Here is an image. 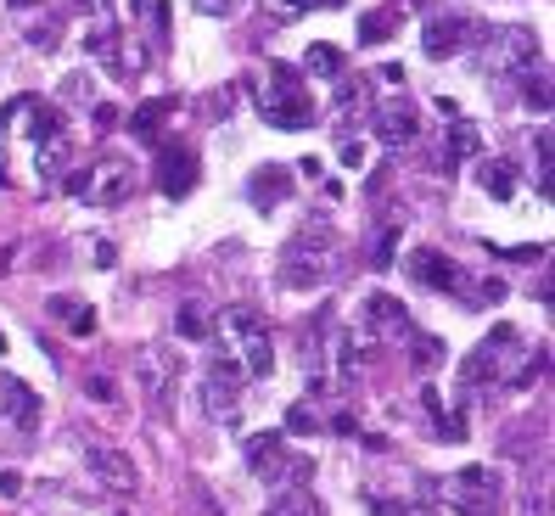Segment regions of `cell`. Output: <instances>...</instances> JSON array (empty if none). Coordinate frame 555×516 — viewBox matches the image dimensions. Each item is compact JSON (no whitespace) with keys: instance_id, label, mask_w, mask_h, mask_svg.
I'll list each match as a JSON object with an SVG mask.
<instances>
[{"instance_id":"1","label":"cell","mask_w":555,"mask_h":516,"mask_svg":"<svg viewBox=\"0 0 555 516\" xmlns=\"http://www.w3.org/2000/svg\"><path fill=\"white\" fill-rule=\"evenodd\" d=\"M258 113L270 129H309L314 124V101H309V85L286 62H270L258 73Z\"/></svg>"},{"instance_id":"2","label":"cell","mask_w":555,"mask_h":516,"mask_svg":"<svg viewBox=\"0 0 555 516\" xmlns=\"http://www.w3.org/2000/svg\"><path fill=\"white\" fill-rule=\"evenodd\" d=\"M214 331L225 337L219 348H230V354H236V365H242L247 376H270V371H275L270 326H264V315H258V309L236 303V309H225V315H219V326H214Z\"/></svg>"},{"instance_id":"3","label":"cell","mask_w":555,"mask_h":516,"mask_svg":"<svg viewBox=\"0 0 555 516\" xmlns=\"http://www.w3.org/2000/svg\"><path fill=\"white\" fill-rule=\"evenodd\" d=\"M68 191L90 208H118V202L135 197V163L129 158H96L90 169H79L68 180Z\"/></svg>"},{"instance_id":"4","label":"cell","mask_w":555,"mask_h":516,"mask_svg":"<svg viewBox=\"0 0 555 516\" xmlns=\"http://www.w3.org/2000/svg\"><path fill=\"white\" fill-rule=\"evenodd\" d=\"M331 247H337V230L326 219H314V230H303L298 242L286 247V264H281V281L286 287H320L331 270Z\"/></svg>"},{"instance_id":"5","label":"cell","mask_w":555,"mask_h":516,"mask_svg":"<svg viewBox=\"0 0 555 516\" xmlns=\"http://www.w3.org/2000/svg\"><path fill=\"white\" fill-rule=\"evenodd\" d=\"M539 62V34L533 29H483V73L494 79H522Z\"/></svg>"},{"instance_id":"6","label":"cell","mask_w":555,"mask_h":516,"mask_svg":"<svg viewBox=\"0 0 555 516\" xmlns=\"http://www.w3.org/2000/svg\"><path fill=\"white\" fill-rule=\"evenodd\" d=\"M438 494H443V505H455L460 516H494L499 511V477L488 472V466H466V472H455Z\"/></svg>"},{"instance_id":"7","label":"cell","mask_w":555,"mask_h":516,"mask_svg":"<svg viewBox=\"0 0 555 516\" xmlns=\"http://www.w3.org/2000/svg\"><path fill=\"white\" fill-rule=\"evenodd\" d=\"M247 472L264 477V483H298L314 466L286 455V432H258V438H247Z\"/></svg>"},{"instance_id":"8","label":"cell","mask_w":555,"mask_h":516,"mask_svg":"<svg viewBox=\"0 0 555 516\" xmlns=\"http://www.w3.org/2000/svg\"><path fill=\"white\" fill-rule=\"evenodd\" d=\"M399 337H410V315H404V303L387 298V292H370L365 309H359V343L382 348V343H399Z\"/></svg>"},{"instance_id":"9","label":"cell","mask_w":555,"mask_h":516,"mask_svg":"<svg viewBox=\"0 0 555 516\" xmlns=\"http://www.w3.org/2000/svg\"><path fill=\"white\" fill-rule=\"evenodd\" d=\"M85 466L101 488L113 494H135L141 488V466L129 460V449H113V444H85Z\"/></svg>"},{"instance_id":"10","label":"cell","mask_w":555,"mask_h":516,"mask_svg":"<svg viewBox=\"0 0 555 516\" xmlns=\"http://www.w3.org/2000/svg\"><path fill=\"white\" fill-rule=\"evenodd\" d=\"M135 382L152 404H169V393L180 387V354L174 348H141L135 354Z\"/></svg>"},{"instance_id":"11","label":"cell","mask_w":555,"mask_h":516,"mask_svg":"<svg viewBox=\"0 0 555 516\" xmlns=\"http://www.w3.org/2000/svg\"><path fill=\"white\" fill-rule=\"evenodd\" d=\"M471 40H483L477 23H466V17H432L427 34H421V51H427L432 62H443V57H460Z\"/></svg>"},{"instance_id":"12","label":"cell","mask_w":555,"mask_h":516,"mask_svg":"<svg viewBox=\"0 0 555 516\" xmlns=\"http://www.w3.org/2000/svg\"><path fill=\"white\" fill-rule=\"evenodd\" d=\"M516 343H522V337H516V326H499L488 343H477V354L466 359V387H477L483 376H488V382H499V371H505V359L516 354Z\"/></svg>"},{"instance_id":"13","label":"cell","mask_w":555,"mask_h":516,"mask_svg":"<svg viewBox=\"0 0 555 516\" xmlns=\"http://www.w3.org/2000/svg\"><path fill=\"white\" fill-rule=\"evenodd\" d=\"M370 124H376V141L382 146H410L415 135H421V113H415L410 101H382L376 113H370Z\"/></svg>"},{"instance_id":"14","label":"cell","mask_w":555,"mask_h":516,"mask_svg":"<svg viewBox=\"0 0 555 516\" xmlns=\"http://www.w3.org/2000/svg\"><path fill=\"white\" fill-rule=\"evenodd\" d=\"M191 186H197V152L191 146H163V158H157V191L163 197H185Z\"/></svg>"},{"instance_id":"15","label":"cell","mask_w":555,"mask_h":516,"mask_svg":"<svg viewBox=\"0 0 555 516\" xmlns=\"http://www.w3.org/2000/svg\"><path fill=\"white\" fill-rule=\"evenodd\" d=\"M0 421L6 427H17V432H34L40 427V393H34L29 382H0Z\"/></svg>"},{"instance_id":"16","label":"cell","mask_w":555,"mask_h":516,"mask_svg":"<svg viewBox=\"0 0 555 516\" xmlns=\"http://www.w3.org/2000/svg\"><path fill=\"white\" fill-rule=\"evenodd\" d=\"M410 275L421 281V287H432V292H449V298H455V292H460V281H466V270H460L455 258L432 253V247H421V253L410 258Z\"/></svg>"},{"instance_id":"17","label":"cell","mask_w":555,"mask_h":516,"mask_svg":"<svg viewBox=\"0 0 555 516\" xmlns=\"http://www.w3.org/2000/svg\"><path fill=\"white\" fill-rule=\"evenodd\" d=\"M286 197H292V169H286V163H264V169L247 180V202H253V208H281Z\"/></svg>"},{"instance_id":"18","label":"cell","mask_w":555,"mask_h":516,"mask_svg":"<svg viewBox=\"0 0 555 516\" xmlns=\"http://www.w3.org/2000/svg\"><path fill=\"white\" fill-rule=\"evenodd\" d=\"M73 163V135L62 129V135H51V141H34V169H40V180L51 186V180H62Z\"/></svg>"},{"instance_id":"19","label":"cell","mask_w":555,"mask_h":516,"mask_svg":"<svg viewBox=\"0 0 555 516\" xmlns=\"http://www.w3.org/2000/svg\"><path fill=\"white\" fill-rule=\"evenodd\" d=\"M236 404H242V382L202 376V410H208L214 421H236Z\"/></svg>"},{"instance_id":"20","label":"cell","mask_w":555,"mask_h":516,"mask_svg":"<svg viewBox=\"0 0 555 516\" xmlns=\"http://www.w3.org/2000/svg\"><path fill=\"white\" fill-rule=\"evenodd\" d=\"M163 118H174V96L141 101V107L129 113V135H135V141H157V129H163Z\"/></svg>"},{"instance_id":"21","label":"cell","mask_w":555,"mask_h":516,"mask_svg":"<svg viewBox=\"0 0 555 516\" xmlns=\"http://www.w3.org/2000/svg\"><path fill=\"white\" fill-rule=\"evenodd\" d=\"M399 23H404V6H376V12L359 17V40H365V45H387L393 34H399Z\"/></svg>"},{"instance_id":"22","label":"cell","mask_w":555,"mask_h":516,"mask_svg":"<svg viewBox=\"0 0 555 516\" xmlns=\"http://www.w3.org/2000/svg\"><path fill=\"white\" fill-rule=\"evenodd\" d=\"M477 152H483V135H477V124L455 118V124H449V146H443V174L455 169L460 158H477Z\"/></svg>"},{"instance_id":"23","label":"cell","mask_w":555,"mask_h":516,"mask_svg":"<svg viewBox=\"0 0 555 516\" xmlns=\"http://www.w3.org/2000/svg\"><path fill=\"white\" fill-rule=\"evenodd\" d=\"M455 298L466 303V309H488V303H499V298H505V281H499V275H466Z\"/></svg>"},{"instance_id":"24","label":"cell","mask_w":555,"mask_h":516,"mask_svg":"<svg viewBox=\"0 0 555 516\" xmlns=\"http://www.w3.org/2000/svg\"><path fill=\"white\" fill-rule=\"evenodd\" d=\"M342 68H348V57L326 40L309 45V57H303V73H309V79H342Z\"/></svg>"},{"instance_id":"25","label":"cell","mask_w":555,"mask_h":516,"mask_svg":"<svg viewBox=\"0 0 555 516\" xmlns=\"http://www.w3.org/2000/svg\"><path fill=\"white\" fill-rule=\"evenodd\" d=\"M477 180H483V191H488V197H499V202L516 197V163H505V158H488Z\"/></svg>"},{"instance_id":"26","label":"cell","mask_w":555,"mask_h":516,"mask_svg":"<svg viewBox=\"0 0 555 516\" xmlns=\"http://www.w3.org/2000/svg\"><path fill=\"white\" fill-rule=\"evenodd\" d=\"M51 315L68 320L73 337H90V331H96V309H90V303H79V298H51Z\"/></svg>"},{"instance_id":"27","label":"cell","mask_w":555,"mask_h":516,"mask_svg":"<svg viewBox=\"0 0 555 516\" xmlns=\"http://www.w3.org/2000/svg\"><path fill=\"white\" fill-rule=\"evenodd\" d=\"M399 242H404V225H382V236L370 247V264H376V270H393V264H399Z\"/></svg>"},{"instance_id":"28","label":"cell","mask_w":555,"mask_h":516,"mask_svg":"<svg viewBox=\"0 0 555 516\" xmlns=\"http://www.w3.org/2000/svg\"><path fill=\"white\" fill-rule=\"evenodd\" d=\"M174 326H180V337H191V343H202V337L214 331V315H208L202 303H185V309H180V320H174Z\"/></svg>"},{"instance_id":"29","label":"cell","mask_w":555,"mask_h":516,"mask_svg":"<svg viewBox=\"0 0 555 516\" xmlns=\"http://www.w3.org/2000/svg\"><path fill=\"white\" fill-rule=\"evenodd\" d=\"M85 51H90V57H101V62H107V57H113V51H118V29H113V23H107V17H101V23H90V29H85Z\"/></svg>"},{"instance_id":"30","label":"cell","mask_w":555,"mask_h":516,"mask_svg":"<svg viewBox=\"0 0 555 516\" xmlns=\"http://www.w3.org/2000/svg\"><path fill=\"white\" fill-rule=\"evenodd\" d=\"M29 118H34V141H51V135H62V113H57V107H51V101H34V107H29Z\"/></svg>"},{"instance_id":"31","label":"cell","mask_w":555,"mask_h":516,"mask_svg":"<svg viewBox=\"0 0 555 516\" xmlns=\"http://www.w3.org/2000/svg\"><path fill=\"white\" fill-rule=\"evenodd\" d=\"M314 6H342V0H264V12H270L275 23H292V17L314 12Z\"/></svg>"},{"instance_id":"32","label":"cell","mask_w":555,"mask_h":516,"mask_svg":"<svg viewBox=\"0 0 555 516\" xmlns=\"http://www.w3.org/2000/svg\"><path fill=\"white\" fill-rule=\"evenodd\" d=\"M410 337H415V354H410V365H415V371H432V365L443 359V343H438V337H427V331H410Z\"/></svg>"},{"instance_id":"33","label":"cell","mask_w":555,"mask_h":516,"mask_svg":"<svg viewBox=\"0 0 555 516\" xmlns=\"http://www.w3.org/2000/svg\"><path fill=\"white\" fill-rule=\"evenodd\" d=\"M354 113H370L365 79H354V85H342V90H337V118H354Z\"/></svg>"},{"instance_id":"34","label":"cell","mask_w":555,"mask_h":516,"mask_svg":"<svg viewBox=\"0 0 555 516\" xmlns=\"http://www.w3.org/2000/svg\"><path fill=\"white\" fill-rule=\"evenodd\" d=\"M264 516H320V511L309 505V494H281V500H275Z\"/></svg>"},{"instance_id":"35","label":"cell","mask_w":555,"mask_h":516,"mask_svg":"<svg viewBox=\"0 0 555 516\" xmlns=\"http://www.w3.org/2000/svg\"><path fill=\"white\" fill-rule=\"evenodd\" d=\"M62 101H96V79L90 73H68L62 79Z\"/></svg>"},{"instance_id":"36","label":"cell","mask_w":555,"mask_h":516,"mask_svg":"<svg viewBox=\"0 0 555 516\" xmlns=\"http://www.w3.org/2000/svg\"><path fill=\"white\" fill-rule=\"evenodd\" d=\"M85 393H90L96 404H118V382H113V376H101V371L85 382Z\"/></svg>"},{"instance_id":"37","label":"cell","mask_w":555,"mask_h":516,"mask_svg":"<svg viewBox=\"0 0 555 516\" xmlns=\"http://www.w3.org/2000/svg\"><path fill=\"white\" fill-rule=\"evenodd\" d=\"M522 79H527V90H522L527 107H539V113H544V107H550V85H544V73H522Z\"/></svg>"},{"instance_id":"38","label":"cell","mask_w":555,"mask_h":516,"mask_svg":"<svg viewBox=\"0 0 555 516\" xmlns=\"http://www.w3.org/2000/svg\"><path fill=\"white\" fill-rule=\"evenodd\" d=\"M29 45L40 51V57H51V51H57V23H34V29H29Z\"/></svg>"},{"instance_id":"39","label":"cell","mask_w":555,"mask_h":516,"mask_svg":"<svg viewBox=\"0 0 555 516\" xmlns=\"http://www.w3.org/2000/svg\"><path fill=\"white\" fill-rule=\"evenodd\" d=\"M314 427H320V421H314L309 404H292V410H286V432H314Z\"/></svg>"},{"instance_id":"40","label":"cell","mask_w":555,"mask_h":516,"mask_svg":"<svg viewBox=\"0 0 555 516\" xmlns=\"http://www.w3.org/2000/svg\"><path fill=\"white\" fill-rule=\"evenodd\" d=\"M34 107V96H12V101H0V129H12V118H23Z\"/></svg>"},{"instance_id":"41","label":"cell","mask_w":555,"mask_h":516,"mask_svg":"<svg viewBox=\"0 0 555 516\" xmlns=\"http://www.w3.org/2000/svg\"><path fill=\"white\" fill-rule=\"evenodd\" d=\"M342 169H365V146L359 141H342Z\"/></svg>"},{"instance_id":"42","label":"cell","mask_w":555,"mask_h":516,"mask_svg":"<svg viewBox=\"0 0 555 516\" xmlns=\"http://www.w3.org/2000/svg\"><path fill=\"white\" fill-rule=\"evenodd\" d=\"M242 6V0H197V12H208V17H230Z\"/></svg>"},{"instance_id":"43","label":"cell","mask_w":555,"mask_h":516,"mask_svg":"<svg viewBox=\"0 0 555 516\" xmlns=\"http://www.w3.org/2000/svg\"><path fill=\"white\" fill-rule=\"evenodd\" d=\"M113 6H118V0H79V12H90L96 23H101V17H113Z\"/></svg>"},{"instance_id":"44","label":"cell","mask_w":555,"mask_h":516,"mask_svg":"<svg viewBox=\"0 0 555 516\" xmlns=\"http://www.w3.org/2000/svg\"><path fill=\"white\" fill-rule=\"evenodd\" d=\"M376 79H382L387 90H404V68H399V62H387V68L376 73Z\"/></svg>"},{"instance_id":"45","label":"cell","mask_w":555,"mask_h":516,"mask_svg":"<svg viewBox=\"0 0 555 516\" xmlns=\"http://www.w3.org/2000/svg\"><path fill=\"white\" fill-rule=\"evenodd\" d=\"M96 129H101V135H107V129H118V107H107V101H101V107H96Z\"/></svg>"},{"instance_id":"46","label":"cell","mask_w":555,"mask_h":516,"mask_svg":"<svg viewBox=\"0 0 555 516\" xmlns=\"http://www.w3.org/2000/svg\"><path fill=\"white\" fill-rule=\"evenodd\" d=\"M0 494H6V500H17V494H23V477H17V472H0Z\"/></svg>"},{"instance_id":"47","label":"cell","mask_w":555,"mask_h":516,"mask_svg":"<svg viewBox=\"0 0 555 516\" xmlns=\"http://www.w3.org/2000/svg\"><path fill=\"white\" fill-rule=\"evenodd\" d=\"M96 264H101V270H113V264H118V258H113V242H96Z\"/></svg>"},{"instance_id":"48","label":"cell","mask_w":555,"mask_h":516,"mask_svg":"<svg viewBox=\"0 0 555 516\" xmlns=\"http://www.w3.org/2000/svg\"><path fill=\"white\" fill-rule=\"evenodd\" d=\"M6 6H12V12H29V6H45V0H6Z\"/></svg>"}]
</instances>
